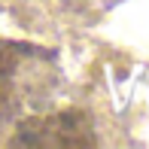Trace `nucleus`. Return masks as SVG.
<instances>
[{
  "mask_svg": "<svg viewBox=\"0 0 149 149\" xmlns=\"http://www.w3.org/2000/svg\"><path fill=\"white\" fill-rule=\"evenodd\" d=\"M61 91V67L49 49L31 43H0V125L43 113Z\"/></svg>",
  "mask_w": 149,
  "mask_h": 149,
  "instance_id": "f257e3e1",
  "label": "nucleus"
},
{
  "mask_svg": "<svg viewBox=\"0 0 149 149\" xmlns=\"http://www.w3.org/2000/svg\"><path fill=\"white\" fill-rule=\"evenodd\" d=\"M94 122L85 110H43L12 128L9 146H94Z\"/></svg>",
  "mask_w": 149,
  "mask_h": 149,
  "instance_id": "f03ea898",
  "label": "nucleus"
}]
</instances>
